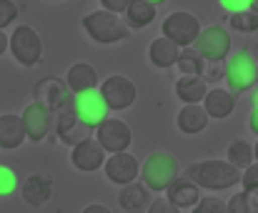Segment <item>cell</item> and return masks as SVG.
I'll use <instances>...</instances> for the list:
<instances>
[{
  "label": "cell",
  "mask_w": 258,
  "mask_h": 213,
  "mask_svg": "<svg viewBox=\"0 0 258 213\" xmlns=\"http://www.w3.org/2000/svg\"><path fill=\"white\" fill-rule=\"evenodd\" d=\"M185 176L206 191H228L236 183H241V168H236L228 161H218V158H206L198 163H190Z\"/></svg>",
  "instance_id": "6da1fadb"
},
{
  "label": "cell",
  "mask_w": 258,
  "mask_h": 213,
  "mask_svg": "<svg viewBox=\"0 0 258 213\" xmlns=\"http://www.w3.org/2000/svg\"><path fill=\"white\" fill-rule=\"evenodd\" d=\"M141 178L143 186L153 193H166L173 183L180 178V163L178 158L166 151H153L141 163Z\"/></svg>",
  "instance_id": "7a4b0ae2"
},
{
  "label": "cell",
  "mask_w": 258,
  "mask_h": 213,
  "mask_svg": "<svg viewBox=\"0 0 258 213\" xmlns=\"http://www.w3.org/2000/svg\"><path fill=\"white\" fill-rule=\"evenodd\" d=\"M83 28H86L88 38L100 43V45H113V43H120L131 35V28L125 25L120 13H110L105 8L88 13L83 18Z\"/></svg>",
  "instance_id": "3957f363"
},
{
  "label": "cell",
  "mask_w": 258,
  "mask_h": 213,
  "mask_svg": "<svg viewBox=\"0 0 258 213\" xmlns=\"http://www.w3.org/2000/svg\"><path fill=\"white\" fill-rule=\"evenodd\" d=\"M256 58L251 55V50H238L233 55L226 58V70H223V81L228 86L231 93H248L256 86Z\"/></svg>",
  "instance_id": "277c9868"
},
{
  "label": "cell",
  "mask_w": 258,
  "mask_h": 213,
  "mask_svg": "<svg viewBox=\"0 0 258 213\" xmlns=\"http://www.w3.org/2000/svg\"><path fill=\"white\" fill-rule=\"evenodd\" d=\"M8 50H10V55H13L20 65L33 68V65H38L40 58H43V40H40V35L35 33V28H30V25H18V28L13 30V35L8 38Z\"/></svg>",
  "instance_id": "5b68a950"
},
{
  "label": "cell",
  "mask_w": 258,
  "mask_h": 213,
  "mask_svg": "<svg viewBox=\"0 0 258 213\" xmlns=\"http://www.w3.org/2000/svg\"><path fill=\"white\" fill-rule=\"evenodd\" d=\"M196 50L203 60H211V63H223L231 53V35L226 33V28L221 25H208V28H201L198 38H196Z\"/></svg>",
  "instance_id": "8992f818"
},
{
  "label": "cell",
  "mask_w": 258,
  "mask_h": 213,
  "mask_svg": "<svg viewBox=\"0 0 258 213\" xmlns=\"http://www.w3.org/2000/svg\"><path fill=\"white\" fill-rule=\"evenodd\" d=\"M161 33H163L166 38H171L175 45L190 48V45L196 43L198 33H201V20H198L193 13H188V10H175V13H171V15L163 20Z\"/></svg>",
  "instance_id": "52a82bcc"
},
{
  "label": "cell",
  "mask_w": 258,
  "mask_h": 213,
  "mask_svg": "<svg viewBox=\"0 0 258 213\" xmlns=\"http://www.w3.org/2000/svg\"><path fill=\"white\" fill-rule=\"evenodd\" d=\"M73 113L86 123L88 128H98L105 118H110V108L105 103L100 88H90V91H83V93H76Z\"/></svg>",
  "instance_id": "ba28073f"
},
{
  "label": "cell",
  "mask_w": 258,
  "mask_h": 213,
  "mask_svg": "<svg viewBox=\"0 0 258 213\" xmlns=\"http://www.w3.org/2000/svg\"><path fill=\"white\" fill-rule=\"evenodd\" d=\"M100 93L105 98V103L110 110H125L136 103V96H138V88L136 83L128 78V76H108L103 83H100Z\"/></svg>",
  "instance_id": "9c48e42d"
},
{
  "label": "cell",
  "mask_w": 258,
  "mask_h": 213,
  "mask_svg": "<svg viewBox=\"0 0 258 213\" xmlns=\"http://www.w3.org/2000/svg\"><path fill=\"white\" fill-rule=\"evenodd\" d=\"M95 140L103 146L105 153H120V151H128V146L133 140V133H131V125L125 120L105 118L95 128Z\"/></svg>",
  "instance_id": "30bf717a"
},
{
  "label": "cell",
  "mask_w": 258,
  "mask_h": 213,
  "mask_svg": "<svg viewBox=\"0 0 258 213\" xmlns=\"http://www.w3.org/2000/svg\"><path fill=\"white\" fill-rule=\"evenodd\" d=\"M105 168V178L115 186H128L141 176V163L133 153L120 151V153H110V158H105L103 163Z\"/></svg>",
  "instance_id": "8fae6325"
},
{
  "label": "cell",
  "mask_w": 258,
  "mask_h": 213,
  "mask_svg": "<svg viewBox=\"0 0 258 213\" xmlns=\"http://www.w3.org/2000/svg\"><path fill=\"white\" fill-rule=\"evenodd\" d=\"M33 96H35V103H40V106H45L48 110L55 113V110H60V108L68 103L71 88H68L66 81L48 76V78H43V81L33 88Z\"/></svg>",
  "instance_id": "7c38bea8"
},
{
  "label": "cell",
  "mask_w": 258,
  "mask_h": 213,
  "mask_svg": "<svg viewBox=\"0 0 258 213\" xmlns=\"http://www.w3.org/2000/svg\"><path fill=\"white\" fill-rule=\"evenodd\" d=\"M71 163L78 171H83V173H93V171H98L105 163V151H103V146L95 138L88 135L81 143L71 146Z\"/></svg>",
  "instance_id": "4fadbf2b"
},
{
  "label": "cell",
  "mask_w": 258,
  "mask_h": 213,
  "mask_svg": "<svg viewBox=\"0 0 258 213\" xmlns=\"http://www.w3.org/2000/svg\"><path fill=\"white\" fill-rule=\"evenodd\" d=\"M23 125H25V135L30 140H45L48 133H50V125H53V110H48L40 103H30V106L23 110Z\"/></svg>",
  "instance_id": "5bb4252c"
},
{
  "label": "cell",
  "mask_w": 258,
  "mask_h": 213,
  "mask_svg": "<svg viewBox=\"0 0 258 213\" xmlns=\"http://www.w3.org/2000/svg\"><path fill=\"white\" fill-rule=\"evenodd\" d=\"M208 120H211V118H208L203 103H183V108H180L178 115H175V125H178V130L185 133V135H198V133H203L206 125H208Z\"/></svg>",
  "instance_id": "9a60e30c"
},
{
  "label": "cell",
  "mask_w": 258,
  "mask_h": 213,
  "mask_svg": "<svg viewBox=\"0 0 258 213\" xmlns=\"http://www.w3.org/2000/svg\"><path fill=\"white\" fill-rule=\"evenodd\" d=\"M236 98H238V96L231 93L228 88H218V86H213V88H208V93H206V98H203V108H206L208 118L223 120V118H228V115L233 113Z\"/></svg>",
  "instance_id": "2e32d148"
},
{
  "label": "cell",
  "mask_w": 258,
  "mask_h": 213,
  "mask_svg": "<svg viewBox=\"0 0 258 213\" xmlns=\"http://www.w3.org/2000/svg\"><path fill=\"white\" fill-rule=\"evenodd\" d=\"M53 198V181L43 173H33L25 178L23 183V201L33 208H40L45 206L48 201Z\"/></svg>",
  "instance_id": "e0dca14e"
},
{
  "label": "cell",
  "mask_w": 258,
  "mask_h": 213,
  "mask_svg": "<svg viewBox=\"0 0 258 213\" xmlns=\"http://www.w3.org/2000/svg\"><path fill=\"white\" fill-rule=\"evenodd\" d=\"M166 198L171 201L178 211H193V206L201 201V188L190 178H178L171 188L166 191Z\"/></svg>",
  "instance_id": "ac0fdd59"
},
{
  "label": "cell",
  "mask_w": 258,
  "mask_h": 213,
  "mask_svg": "<svg viewBox=\"0 0 258 213\" xmlns=\"http://www.w3.org/2000/svg\"><path fill=\"white\" fill-rule=\"evenodd\" d=\"M90 130H93V128H88L86 123H83L73 110H66V113L58 115V138H60L66 146H76V143H81L83 138L90 135Z\"/></svg>",
  "instance_id": "d6986e66"
},
{
  "label": "cell",
  "mask_w": 258,
  "mask_h": 213,
  "mask_svg": "<svg viewBox=\"0 0 258 213\" xmlns=\"http://www.w3.org/2000/svg\"><path fill=\"white\" fill-rule=\"evenodd\" d=\"M25 138L28 135H25L23 118L15 113H3L0 115V148H5V151L20 148Z\"/></svg>",
  "instance_id": "ffe728a7"
},
{
  "label": "cell",
  "mask_w": 258,
  "mask_h": 213,
  "mask_svg": "<svg viewBox=\"0 0 258 213\" xmlns=\"http://www.w3.org/2000/svg\"><path fill=\"white\" fill-rule=\"evenodd\" d=\"M66 83H68L71 93H83V91H90V88H98L100 76L90 63H76V65L68 68Z\"/></svg>",
  "instance_id": "44dd1931"
},
{
  "label": "cell",
  "mask_w": 258,
  "mask_h": 213,
  "mask_svg": "<svg viewBox=\"0 0 258 213\" xmlns=\"http://www.w3.org/2000/svg\"><path fill=\"white\" fill-rule=\"evenodd\" d=\"M178 55H180V45H175L171 38H166V35L156 38L148 45V60L156 68H173L175 60H178Z\"/></svg>",
  "instance_id": "7402d4cb"
},
{
  "label": "cell",
  "mask_w": 258,
  "mask_h": 213,
  "mask_svg": "<svg viewBox=\"0 0 258 213\" xmlns=\"http://www.w3.org/2000/svg\"><path fill=\"white\" fill-rule=\"evenodd\" d=\"M208 93V81L203 76H180L175 81V96L183 103H203Z\"/></svg>",
  "instance_id": "603a6c76"
},
{
  "label": "cell",
  "mask_w": 258,
  "mask_h": 213,
  "mask_svg": "<svg viewBox=\"0 0 258 213\" xmlns=\"http://www.w3.org/2000/svg\"><path fill=\"white\" fill-rule=\"evenodd\" d=\"M156 20V5L148 3V0H131L128 8H125V25L128 28H146Z\"/></svg>",
  "instance_id": "cb8c5ba5"
},
{
  "label": "cell",
  "mask_w": 258,
  "mask_h": 213,
  "mask_svg": "<svg viewBox=\"0 0 258 213\" xmlns=\"http://www.w3.org/2000/svg\"><path fill=\"white\" fill-rule=\"evenodd\" d=\"M118 201H120V206H123V208H125L128 213L143 211V208L148 206V188H146L143 183L133 181V183L123 186V191H120Z\"/></svg>",
  "instance_id": "d4e9b609"
},
{
  "label": "cell",
  "mask_w": 258,
  "mask_h": 213,
  "mask_svg": "<svg viewBox=\"0 0 258 213\" xmlns=\"http://www.w3.org/2000/svg\"><path fill=\"white\" fill-rule=\"evenodd\" d=\"M226 161L228 163H233L236 168H248L251 163H253V146L248 143V140H233L231 146H228V151H226Z\"/></svg>",
  "instance_id": "484cf974"
},
{
  "label": "cell",
  "mask_w": 258,
  "mask_h": 213,
  "mask_svg": "<svg viewBox=\"0 0 258 213\" xmlns=\"http://www.w3.org/2000/svg\"><path fill=\"white\" fill-rule=\"evenodd\" d=\"M226 206L228 213H258V188H243Z\"/></svg>",
  "instance_id": "4316f807"
},
{
  "label": "cell",
  "mask_w": 258,
  "mask_h": 213,
  "mask_svg": "<svg viewBox=\"0 0 258 213\" xmlns=\"http://www.w3.org/2000/svg\"><path fill=\"white\" fill-rule=\"evenodd\" d=\"M228 25L236 33H256L258 30V13H253L251 8L238 10V13H228Z\"/></svg>",
  "instance_id": "83f0119b"
},
{
  "label": "cell",
  "mask_w": 258,
  "mask_h": 213,
  "mask_svg": "<svg viewBox=\"0 0 258 213\" xmlns=\"http://www.w3.org/2000/svg\"><path fill=\"white\" fill-rule=\"evenodd\" d=\"M175 68L180 70V76H201V70H203V58L198 55V50L185 48V50H180V55H178V60H175Z\"/></svg>",
  "instance_id": "f1b7e54d"
},
{
  "label": "cell",
  "mask_w": 258,
  "mask_h": 213,
  "mask_svg": "<svg viewBox=\"0 0 258 213\" xmlns=\"http://www.w3.org/2000/svg\"><path fill=\"white\" fill-rule=\"evenodd\" d=\"M193 213H228V206L218 196H206L193 206Z\"/></svg>",
  "instance_id": "f546056e"
},
{
  "label": "cell",
  "mask_w": 258,
  "mask_h": 213,
  "mask_svg": "<svg viewBox=\"0 0 258 213\" xmlns=\"http://www.w3.org/2000/svg\"><path fill=\"white\" fill-rule=\"evenodd\" d=\"M15 188H18L15 171L8 166H0V198H8L10 193H15Z\"/></svg>",
  "instance_id": "4dcf8cb0"
},
{
  "label": "cell",
  "mask_w": 258,
  "mask_h": 213,
  "mask_svg": "<svg viewBox=\"0 0 258 213\" xmlns=\"http://www.w3.org/2000/svg\"><path fill=\"white\" fill-rule=\"evenodd\" d=\"M18 18V5L13 0H0V30L8 28Z\"/></svg>",
  "instance_id": "1f68e13d"
},
{
  "label": "cell",
  "mask_w": 258,
  "mask_h": 213,
  "mask_svg": "<svg viewBox=\"0 0 258 213\" xmlns=\"http://www.w3.org/2000/svg\"><path fill=\"white\" fill-rule=\"evenodd\" d=\"M241 186L243 188H258V161H253L248 168L241 173Z\"/></svg>",
  "instance_id": "d6a6232c"
},
{
  "label": "cell",
  "mask_w": 258,
  "mask_h": 213,
  "mask_svg": "<svg viewBox=\"0 0 258 213\" xmlns=\"http://www.w3.org/2000/svg\"><path fill=\"white\" fill-rule=\"evenodd\" d=\"M148 213H180V211L163 196V198H156L153 203H148Z\"/></svg>",
  "instance_id": "836d02e7"
},
{
  "label": "cell",
  "mask_w": 258,
  "mask_h": 213,
  "mask_svg": "<svg viewBox=\"0 0 258 213\" xmlns=\"http://www.w3.org/2000/svg\"><path fill=\"white\" fill-rule=\"evenodd\" d=\"M218 5H221L226 13H238V10L251 8V0H218Z\"/></svg>",
  "instance_id": "e575fe53"
},
{
  "label": "cell",
  "mask_w": 258,
  "mask_h": 213,
  "mask_svg": "<svg viewBox=\"0 0 258 213\" xmlns=\"http://www.w3.org/2000/svg\"><path fill=\"white\" fill-rule=\"evenodd\" d=\"M128 3H131V0H100V5H103L105 10H110V13H125Z\"/></svg>",
  "instance_id": "d590c367"
},
{
  "label": "cell",
  "mask_w": 258,
  "mask_h": 213,
  "mask_svg": "<svg viewBox=\"0 0 258 213\" xmlns=\"http://www.w3.org/2000/svg\"><path fill=\"white\" fill-rule=\"evenodd\" d=\"M83 213H113V211L108 206H103V203H90V206L83 208Z\"/></svg>",
  "instance_id": "8d00e7d4"
},
{
  "label": "cell",
  "mask_w": 258,
  "mask_h": 213,
  "mask_svg": "<svg viewBox=\"0 0 258 213\" xmlns=\"http://www.w3.org/2000/svg\"><path fill=\"white\" fill-rule=\"evenodd\" d=\"M248 128L258 135V108H251V113H248Z\"/></svg>",
  "instance_id": "74e56055"
},
{
  "label": "cell",
  "mask_w": 258,
  "mask_h": 213,
  "mask_svg": "<svg viewBox=\"0 0 258 213\" xmlns=\"http://www.w3.org/2000/svg\"><path fill=\"white\" fill-rule=\"evenodd\" d=\"M5 50H8V35H5V33L0 30V55H3Z\"/></svg>",
  "instance_id": "f35d334b"
},
{
  "label": "cell",
  "mask_w": 258,
  "mask_h": 213,
  "mask_svg": "<svg viewBox=\"0 0 258 213\" xmlns=\"http://www.w3.org/2000/svg\"><path fill=\"white\" fill-rule=\"evenodd\" d=\"M251 108H258V88H256V93L251 96Z\"/></svg>",
  "instance_id": "ab89813d"
},
{
  "label": "cell",
  "mask_w": 258,
  "mask_h": 213,
  "mask_svg": "<svg viewBox=\"0 0 258 213\" xmlns=\"http://www.w3.org/2000/svg\"><path fill=\"white\" fill-rule=\"evenodd\" d=\"M251 10H253V13H258V0H251Z\"/></svg>",
  "instance_id": "60d3db41"
},
{
  "label": "cell",
  "mask_w": 258,
  "mask_h": 213,
  "mask_svg": "<svg viewBox=\"0 0 258 213\" xmlns=\"http://www.w3.org/2000/svg\"><path fill=\"white\" fill-rule=\"evenodd\" d=\"M148 3H153V5L158 8V5H163V3H168V0H148Z\"/></svg>",
  "instance_id": "b9f144b4"
},
{
  "label": "cell",
  "mask_w": 258,
  "mask_h": 213,
  "mask_svg": "<svg viewBox=\"0 0 258 213\" xmlns=\"http://www.w3.org/2000/svg\"><path fill=\"white\" fill-rule=\"evenodd\" d=\"M253 161H258V140H256V146H253Z\"/></svg>",
  "instance_id": "7bdbcfd3"
},
{
  "label": "cell",
  "mask_w": 258,
  "mask_h": 213,
  "mask_svg": "<svg viewBox=\"0 0 258 213\" xmlns=\"http://www.w3.org/2000/svg\"><path fill=\"white\" fill-rule=\"evenodd\" d=\"M256 88H258V68H256Z\"/></svg>",
  "instance_id": "ee69618b"
}]
</instances>
